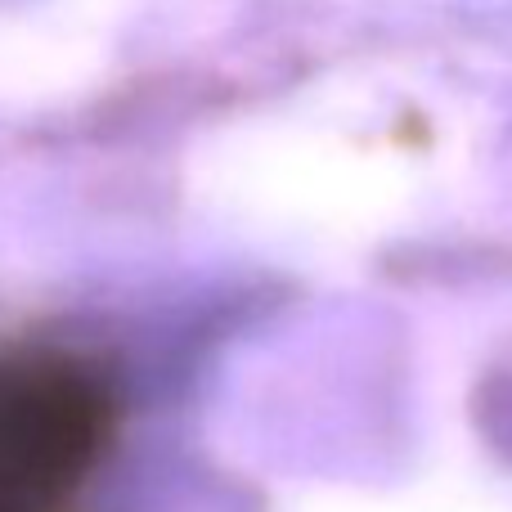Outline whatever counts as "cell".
<instances>
[{"instance_id": "obj_1", "label": "cell", "mask_w": 512, "mask_h": 512, "mask_svg": "<svg viewBox=\"0 0 512 512\" xmlns=\"http://www.w3.org/2000/svg\"><path fill=\"white\" fill-rule=\"evenodd\" d=\"M108 432V396L59 351H0V512H54Z\"/></svg>"}]
</instances>
